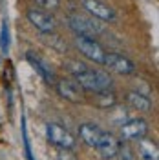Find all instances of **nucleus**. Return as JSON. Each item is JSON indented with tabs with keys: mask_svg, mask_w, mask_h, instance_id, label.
<instances>
[{
	"mask_svg": "<svg viewBox=\"0 0 159 160\" xmlns=\"http://www.w3.org/2000/svg\"><path fill=\"white\" fill-rule=\"evenodd\" d=\"M75 46H77V49H79V53L82 57H86L88 60L95 62V64H102L106 51L101 46L99 40L90 38V37H77L75 38Z\"/></svg>",
	"mask_w": 159,
	"mask_h": 160,
	"instance_id": "20e7f679",
	"label": "nucleus"
},
{
	"mask_svg": "<svg viewBox=\"0 0 159 160\" xmlns=\"http://www.w3.org/2000/svg\"><path fill=\"white\" fill-rule=\"evenodd\" d=\"M148 133V124L145 118H130L121 126V140L123 142H137L145 138Z\"/></svg>",
	"mask_w": 159,
	"mask_h": 160,
	"instance_id": "423d86ee",
	"label": "nucleus"
},
{
	"mask_svg": "<svg viewBox=\"0 0 159 160\" xmlns=\"http://www.w3.org/2000/svg\"><path fill=\"white\" fill-rule=\"evenodd\" d=\"M66 69L73 75V80L80 88L84 91H90V93L110 91L112 86H113V80L108 73H104L101 69H93V68H90L84 62H79V60H68Z\"/></svg>",
	"mask_w": 159,
	"mask_h": 160,
	"instance_id": "f257e3e1",
	"label": "nucleus"
},
{
	"mask_svg": "<svg viewBox=\"0 0 159 160\" xmlns=\"http://www.w3.org/2000/svg\"><path fill=\"white\" fill-rule=\"evenodd\" d=\"M57 93L64 100L73 102V104H82L86 97H84V89L73 78H62L57 82Z\"/></svg>",
	"mask_w": 159,
	"mask_h": 160,
	"instance_id": "0eeeda50",
	"label": "nucleus"
},
{
	"mask_svg": "<svg viewBox=\"0 0 159 160\" xmlns=\"http://www.w3.org/2000/svg\"><path fill=\"white\" fill-rule=\"evenodd\" d=\"M93 100H95V104L102 108V109H110V108H113L115 104H117V98H115V95L110 91H99V93H93Z\"/></svg>",
	"mask_w": 159,
	"mask_h": 160,
	"instance_id": "2eb2a0df",
	"label": "nucleus"
},
{
	"mask_svg": "<svg viewBox=\"0 0 159 160\" xmlns=\"http://www.w3.org/2000/svg\"><path fill=\"white\" fill-rule=\"evenodd\" d=\"M119 144H121L119 138H115L108 131H102L95 149H97V153H99V157L102 160H113L115 155H117V149H119Z\"/></svg>",
	"mask_w": 159,
	"mask_h": 160,
	"instance_id": "9d476101",
	"label": "nucleus"
},
{
	"mask_svg": "<svg viewBox=\"0 0 159 160\" xmlns=\"http://www.w3.org/2000/svg\"><path fill=\"white\" fill-rule=\"evenodd\" d=\"M37 4H39L40 8H44V11L46 9H57L60 6V0H35Z\"/></svg>",
	"mask_w": 159,
	"mask_h": 160,
	"instance_id": "6ab92c4d",
	"label": "nucleus"
},
{
	"mask_svg": "<svg viewBox=\"0 0 159 160\" xmlns=\"http://www.w3.org/2000/svg\"><path fill=\"white\" fill-rule=\"evenodd\" d=\"M0 49L6 55L9 51V28H8V22H2V28H0Z\"/></svg>",
	"mask_w": 159,
	"mask_h": 160,
	"instance_id": "dca6fc26",
	"label": "nucleus"
},
{
	"mask_svg": "<svg viewBox=\"0 0 159 160\" xmlns=\"http://www.w3.org/2000/svg\"><path fill=\"white\" fill-rule=\"evenodd\" d=\"M68 26L71 28V31H73L77 37L95 38L97 35L102 33L101 22H97L93 17H84V15H79V13H73V15L68 17Z\"/></svg>",
	"mask_w": 159,
	"mask_h": 160,
	"instance_id": "f03ea898",
	"label": "nucleus"
},
{
	"mask_svg": "<svg viewBox=\"0 0 159 160\" xmlns=\"http://www.w3.org/2000/svg\"><path fill=\"white\" fill-rule=\"evenodd\" d=\"M46 137H48V142L53 144V146H57L59 149L71 151L77 146V138L66 128H62L60 124H55V122H50L46 126Z\"/></svg>",
	"mask_w": 159,
	"mask_h": 160,
	"instance_id": "7ed1b4c3",
	"label": "nucleus"
},
{
	"mask_svg": "<svg viewBox=\"0 0 159 160\" xmlns=\"http://www.w3.org/2000/svg\"><path fill=\"white\" fill-rule=\"evenodd\" d=\"M117 160H135V155L132 148L128 146V142H121L119 144V149H117V155H115Z\"/></svg>",
	"mask_w": 159,
	"mask_h": 160,
	"instance_id": "f3484780",
	"label": "nucleus"
},
{
	"mask_svg": "<svg viewBox=\"0 0 159 160\" xmlns=\"http://www.w3.org/2000/svg\"><path fill=\"white\" fill-rule=\"evenodd\" d=\"M102 66H106L108 69L115 71L119 75H134L137 71V66L134 60H130L128 57L121 55V53H113V51H106L104 60H102Z\"/></svg>",
	"mask_w": 159,
	"mask_h": 160,
	"instance_id": "39448f33",
	"label": "nucleus"
},
{
	"mask_svg": "<svg viewBox=\"0 0 159 160\" xmlns=\"http://www.w3.org/2000/svg\"><path fill=\"white\" fill-rule=\"evenodd\" d=\"M82 8L88 11L95 20L113 22V20L117 18L113 8H110L106 2H101V0H82Z\"/></svg>",
	"mask_w": 159,
	"mask_h": 160,
	"instance_id": "1a4fd4ad",
	"label": "nucleus"
},
{
	"mask_svg": "<svg viewBox=\"0 0 159 160\" xmlns=\"http://www.w3.org/2000/svg\"><path fill=\"white\" fill-rule=\"evenodd\" d=\"M22 138H24V151H26V158H28V160H35V158H33V153H31L30 138H28V128H26V118H22Z\"/></svg>",
	"mask_w": 159,
	"mask_h": 160,
	"instance_id": "a211bd4d",
	"label": "nucleus"
},
{
	"mask_svg": "<svg viewBox=\"0 0 159 160\" xmlns=\"http://www.w3.org/2000/svg\"><path fill=\"white\" fill-rule=\"evenodd\" d=\"M102 131L97 124H93V122H86V124H82L79 128V137L80 140L88 146V148H97V144H99V138L101 135H102Z\"/></svg>",
	"mask_w": 159,
	"mask_h": 160,
	"instance_id": "9b49d317",
	"label": "nucleus"
},
{
	"mask_svg": "<svg viewBox=\"0 0 159 160\" xmlns=\"http://www.w3.org/2000/svg\"><path fill=\"white\" fill-rule=\"evenodd\" d=\"M26 58H28V62L35 68V71H37L46 82H55V73H53V69L48 66V62L42 58V57H39V55L33 53V51H28V53H26Z\"/></svg>",
	"mask_w": 159,
	"mask_h": 160,
	"instance_id": "f8f14e48",
	"label": "nucleus"
},
{
	"mask_svg": "<svg viewBox=\"0 0 159 160\" xmlns=\"http://www.w3.org/2000/svg\"><path fill=\"white\" fill-rule=\"evenodd\" d=\"M26 17H28V20L31 22V26H35V28H37L40 33H44V35L53 33L55 28H57V22L53 18V15H50L48 11H44V9H35V8H31Z\"/></svg>",
	"mask_w": 159,
	"mask_h": 160,
	"instance_id": "6e6552de",
	"label": "nucleus"
},
{
	"mask_svg": "<svg viewBox=\"0 0 159 160\" xmlns=\"http://www.w3.org/2000/svg\"><path fill=\"white\" fill-rule=\"evenodd\" d=\"M137 155L141 157V160H157L159 157L157 144L152 138H146V137L137 140Z\"/></svg>",
	"mask_w": 159,
	"mask_h": 160,
	"instance_id": "ddd939ff",
	"label": "nucleus"
},
{
	"mask_svg": "<svg viewBox=\"0 0 159 160\" xmlns=\"http://www.w3.org/2000/svg\"><path fill=\"white\" fill-rule=\"evenodd\" d=\"M126 102H128L134 109L143 111V113H146V111L152 109V100L146 95L139 93V91H130L128 95H126Z\"/></svg>",
	"mask_w": 159,
	"mask_h": 160,
	"instance_id": "4468645a",
	"label": "nucleus"
}]
</instances>
